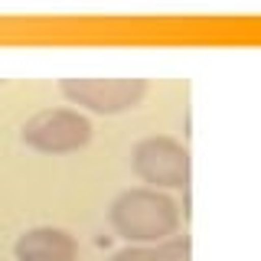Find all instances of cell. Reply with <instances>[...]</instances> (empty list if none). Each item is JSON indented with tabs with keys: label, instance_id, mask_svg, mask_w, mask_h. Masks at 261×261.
<instances>
[{
	"label": "cell",
	"instance_id": "obj_1",
	"mask_svg": "<svg viewBox=\"0 0 261 261\" xmlns=\"http://www.w3.org/2000/svg\"><path fill=\"white\" fill-rule=\"evenodd\" d=\"M111 225L121 239L134 245H157L176 235L179 209L160 190L137 186V190H124L111 202Z\"/></svg>",
	"mask_w": 261,
	"mask_h": 261
},
{
	"label": "cell",
	"instance_id": "obj_2",
	"mask_svg": "<svg viewBox=\"0 0 261 261\" xmlns=\"http://www.w3.org/2000/svg\"><path fill=\"white\" fill-rule=\"evenodd\" d=\"M20 137L39 153H72L92 141V121L72 108H46L20 127Z\"/></svg>",
	"mask_w": 261,
	"mask_h": 261
},
{
	"label": "cell",
	"instance_id": "obj_3",
	"mask_svg": "<svg viewBox=\"0 0 261 261\" xmlns=\"http://www.w3.org/2000/svg\"><path fill=\"white\" fill-rule=\"evenodd\" d=\"M130 167L144 183H150V190H157V186L179 190L190 183V150L163 134L137 141L134 153H130Z\"/></svg>",
	"mask_w": 261,
	"mask_h": 261
},
{
	"label": "cell",
	"instance_id": "obj_4",
	"mask_svg": "<svg viewBox=\"0 0 261 261\" xmlns=\"http://www.w3.org/2000/svg\"><path fill=\"white\" fill-rule=\"evenodd\" d=\"M59 92L95 114H124L144 101L147 79H62Z\"/></svg>",
	"mask_w": 261,
	"mask_h": 261
},
{
	"label": "cell",
	"instance_id": "obj_5",
	"mask_svg": "<svg viewBox=\"0 0 261 261\" xmlns=\"http://www.w3.org/2000/svg\"><path fill=\"white\" fill-rule=\"evenodd\" d=\"M16 261H75L79 258V242L72 232L56 225H36L16 239L13 245Z\"/></svg>",
	"mask_w": 261,
	"mask_h": 261
},
{
	"label": "cell",
	"instance_id": "obj_6",
	"mask_svg": "<svg viewBox=\"0 0 261 261\" xmlns=\"http://www.w3.org/2000/svg\"><path fill=\"white\" fill-rule=\"evenodd\" d=\"M190 258H193L190 239H167L157 245H127V248L111 255V261H190Z\"/></svg>",
	"mask_w": 261,
	"mask_h": 261
}]
</instances>
